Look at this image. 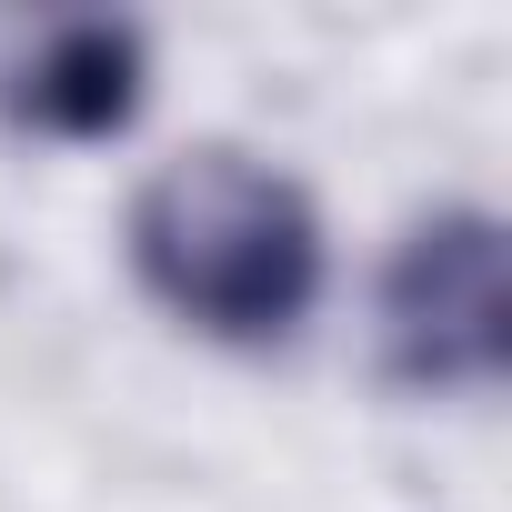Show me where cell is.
I'll return each mask as SVG.
<instances>
[{
  "instance_id": "3",
  "label": "cell",
  "mask_w": 512,
  "mask_h": 512,
  "mask_svg": "<svg viewBox=\"0 0 512 512\" xmlns=\"http://www.w3.org/2000/svg\"><path fill=\"white\" fill-rule=\"evenodd\" d=\"M141 31L131 21H0V111L51 141H101L141 111Z\"/></svg>"
},
{
  "instance_id": "2",
  "label": "cell",
  "mask_w": 512,
  "mask_h": 512,
  "mask_svg": "<svg viewBox=\"0 0 512 512\" xmlns=\"http://www.w3.org/2000/svg\"><path fill=\"white\" fill-rule=\"evenodd\" d=\"M512 342L502 302V221L492 211H432L382 272V362L412 392H492Z\"/></svg>"
},
{
  "instance_id": "1",
  "label": "cell",
  "mask_w": 512,
  "mask_h": 512,
  "mask_svg": "<svg viewBox=\"0 0 512 512\" xmlns=\"http://www.w3.org/2000/svg\"><path fill=\"white\" fill-rule=\"evenodd\" d=\"M131 272L211 342H282L322 302V211L251 151H181L131 201Z\"/></svg>"
}]
</instances>
